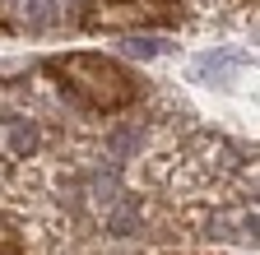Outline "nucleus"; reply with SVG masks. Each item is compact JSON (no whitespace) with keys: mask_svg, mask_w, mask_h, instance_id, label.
Segmentation results:
<instances>
[{"mask_svg":"<svg viewBox=\"0 0 260 255\" xmlns=\"http://www.w3.org/2000/svg\"><path fill=\"white\" fill-rule=\"evenodd\" d=\"M60 70H70V75H88V84H79L88 98L98 107H116L130 98V79L112 65V60L103 56H70V60H60Z\"/></svg>","mask_w":260,"mask_h":255,"instance_id":"nucleus-1","label":"nucleus"},{"mask_svg":"<svg viewBox=\"0 0 260 255\" xmlns=\"http://www.w3.org/2000/svg\"><path fill=\"white\" fill-rule=\"evenodd\" d=\"M168 51V38H125V56H140V60H153Z\"/></svg>","mask_w":260,"mask_h":255,"instance_id":"nucleus-2","label":"nucleus"},{"mask_svg":"<svg viewBox=\"0 0 260 255\" xmlns=\"http://www.w3.org/2000/svg\"><path fill=\"white\" fill-rule=\"evenodd\" d=\"M23 10L32 14V23H51V19H56V14H51V10H56L51 0H23Z\"/></svg>","mask_w":260,"mask_h":255,"instance_id":"nucleus-3","label":"nucleus"},{"mask_svg":"<svg viewBox=\"0 0 260 255\" xmlns=\"http://www.w3.org/2000/svg\"><path fill=\"white\" fill-rule=\"evenodd\" d=\"M140 144V135H130V130H121V135H112V149L116 153H130V149H135Z\"/></svg>","mask_w":260,"mask_h":255,"instance_id":"nucleus-4","label":"nucleus"}]
</instances>
